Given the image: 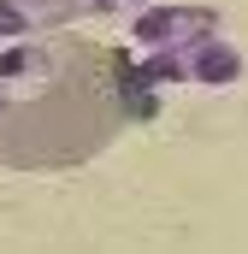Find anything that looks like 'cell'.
I'll return each mask as SVG.
<instances>
[{"instance_id": "cell-1", "label": "cell", "mask_w": 248, "mask_h": 254, "mask_svg": "<svg viewBox=\"0 0 248 254\" xmlns=\"http://www.w3.org/2000/svg\"><path fill=\"white\" fill-rule=\"evenodd\" d=\"M148 77L119 48L54 36L42 48V89L30 101H0V166L60 172L101 154L130 119H148Z\"/></svg>"}, {"instance_id": "cell-2", "label": "cell", "mask_w": 248, "mask_h": 254, "mask_svg": "<svg viewBox=\"0 0 248 254\" xmlns=\"http://www.w3.org/2000/svg\"><path fill=\"white\" fill-rule=\"evenodd\" d=\"M195 77H201V83H231V77H237V54H231V48H207V54L195 60Z\"/></svg>"}, {"instance_id": "cell-3", "label": "cell", "mask_w": 248, "mask_h": 254, "mask_svg": "<svg viewBox=\"0 0 248 254\" xmlns=\"http://www.w3.org/2000/svg\"><path fill=\"white\" fill-rule=\"evenodd\" d=\"M107 6H113V0H107Z\"/></svg>"}]
</instances>
